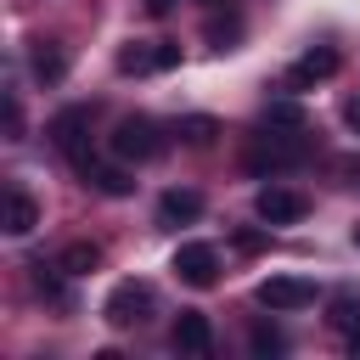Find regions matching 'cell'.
I'll return each mask as SVG.
<instances>
[{
    "mask_svg": "<svg viewBox=\"0 0 360 360\" xmlns=\"http://www.w3.org/2000/svg\"><path fill=\"white\" fill-rule=\"evenodd\" d=\"M79 174H84V186H90V191H101V197H129V186H135L124 169H112V163H96V158H90Z\"/></svg>",
    "mask_w": 360,
    "mask_h": 360,
    "instance_id": "obj_12",
    "label": "cell"
},
{
    "mask_svg": "<svg viewBox=\"0 0 360 360\" xmlns=\"http://www.w3.org/2000/svg\"><path fill=\"white\" fill-rule=\"evenodd\" d=\"M169 270H174L186 287H214V281H219V253H214L208 242H180Z\"/></svg>",
    "mask_w": 360,
    "mask_h": 360,
    "instance_id": "obj_5",
    "label": "cell"
},
{
    "mask_svg": "<svg viewBox=\"0 0 360 360\" xmlns=\"http://www.w3.org/2000/svg\"><path fill=\"white\" fill-rule=\"evenodd\" d=\"M158 152H163V135H158V124L146 112H129V118L112 124V158L118 163H146Z\"/></svg>",
    "mask_w": 360,
    "mask_h": 360,
    "instance_id": "obj_1",
    "label": "cell"
},
{
    "mask_svg": "<svg viewBox=\"0 0 360 360\" xmlns=\"http://www.w3.org/2000/svg\"><path fill=\"white\" fill-rule=\"evenodd\" d=\"M51 270H56V264H51ZM51 270H45V264H34V287H39V292H45L51 304H62V281H56Z\"/></svg>",
    "mask_w": 360,
    "mask_h": 360,
    "instance_id": "obj_19",
    "label": "cell"
},
{
    "mask_svg": "<svg viewBox=\"0 0 360 360\" xmlns=\"http://www.w3.org/2000/svg\"><path fill=\"white\" fill-rule=\"evenodd\" d=\"M248 349H253V354H281L287 338H281L276 326H253V332H248Z\"/></svg>",
    "mask_w": 360,
    "mask_h": 360,
    "instance_id": "obj_17",
    "label": "cell"
},
{
    "mask_svg": "<svg viewBox=\"0 0 360 360\" xmlns=\"http://www.w3.org/2000/svg\"><path fill=\"white\" fill-rule=\"evenodd\" d=\"M332 321H338V326H343V332H349V349H354V354H360V304H349V298H343V304H338V315H332Z\"/></svg>",
    "mask_w": 360,
    "mask_h": 360,
    "instance_id": "obj_18",
    "label": "cell"
},
{
    "mask_svg": "<svg viewBox=\"0 0 360 360\" xmlns=\"http://www.w3.org/2000/svg\"><path fill=\"white\" fill-rule=\"evenodd\" d=\"M180 62V45H169V39H129L124 51H118V73H169Z\"/></svg>",
    "mask_w": 360,
    "mask_h": 360,
    "instance_id": "obj_3",
    "label": "cell"
},
{
    "mask_svg": "<svg viewBox=\"0 0 360 360\" xmlns=\"http://www.w3.org/2000/svg\"><path fill=\"white\" fill-rule=\"evenodd\" d=\"M141 6H146L152 17H163V11H174V0H141Z\"/></svg>",
    "mask_w": 360,
    "mask_h": 360,
    "instance_id": "obj_23",
    "label": "cell"
},
{
    "mask_svg": "<svg viewBox=\"0 0 360 360\" xmlns=\"http://www.w3.org/2000/svg\"><path fill=\"white\" fill-rule=\"evenodd\" d=\"M84 135H90V107H62V112L51 118V141H56V152H62L73 169H84V163H90Z\"/></svg>",
    "mask_w": 360,
    "mask_h": 360,
    "instance_id": "obj_2",
    "label": "cell"
},
{
    "mask_svg": "<svg viewBox=\"0 0 360 360\" xmlns=\"http://www.w3.org/2000/svg\"><path fill=\"white\" fill-rule=\"evenodd\" d=\"M253 214H259L264 225H292V219L309 214V197L292 191V186H264V191L253 197Z\"/></svg>",
    "mask_w": 360,
    "mask_h": 360,
    "instance_id": "obj_7",
    "label": "cell"
},
{
    "mask_svg": "<svg viewBox=\"0 0 360 360\" xmlns=\"http://www.w3.org/2000/svg\"><path fill=\"white\" fill-rule=\"evenodd\" d=\"M354 180H360V163H354Z\"/></svg>",
    "mask_w": 360,
    "mask_h": 360,
    "instance_id": "obj_26",
    "label": "cell"
},
{
    "mask_svg": "<svg viewBox=\"0 0 360 360\" xmlns=\"http://www.w3.org/2000/svg\"><path fill=\"white\" fill-rule=\"evenodd\" d=\"M208 39H214V45L225 51V45L236 39V22H231V17H225V22H208Z\"/></svg>",
    "mask_w": 360,
    "mask_h": 360,
    "instance_id": "obj_20",
    "label": "cell"
},
{
    "mask_svg": "<svg viewBox=\"0 0 360 360\" xmlns=\"http://www.w3.org/2000/svg\"><path fill=\"white\" fill-rule=\"evenodd\" d=\"M338 73V51L332 45H309L292 68H287V90H309V84H326Z\"/></svg>",
    "mask_w": 360,
    "mask_h": 360,
    "instance_id": "obj_8",
    "label": "cell"
},
{
    "mask_svg": "<svg viewBox=\"0 0 360 360\" xmlns=\"http://www.w3.org/2000/svg\"><path fill=\"white\" fill-rule=\"evenodd\" d=\"M354 248H360V225H354Z\"/></svg>",
    "mask_w": 360,
    "mask_h": 360,
    "instance_id": "obj_25",
    "label": "cell"
},
{
    "mask_svg": "<svg viewBox=\"0 0 360 360\" xmlns=\"http://www.w3.org/2000/svg\"><path fill=\"white\" fill-rule=\"evenodd\" d=\"M101 315H107L112 326H141V321L152 315V287H146V281H118V287L107 292Z\"/></svg>",
    "mask_w": 360,
    "mask_h": 360,
    "instance_id": "obj_4",
    "label": "cell"
},
{
    "mask_svg": "<svg viewBox=\"0 0 360 360\" xmlns=\"http://www.w3.org/2000/svg\"><path fill=\"white\" fill-rule=\"evenodd\" d=\"M264 129H276V135H298L304 129V112L292 107V101H276V107H264V118H259Z\"/></svg>",
    "mask_w": 360,
    "mask_h": 360,
    "instance_id": "obj_15",
    "label": "cell"
},
{
    "mask_svg": "<svg viewBox=\"0 0 360 360\" xmlns=\"http://www.w3.org/2000/svg\"><path fill=\"white\" fill-rule=\"evenodd\" d=\"M96 264H101V248H96V242H68V248L56 253V270H62V276H90Z\"/></svg>",
    "mask_w": 360,
    "mask_h": 360,
    "instance_id": "obj_14",
    "label": "cell"
},
{
    "mask_svg": "<svg viewBox=\"0 0 360 360\" xmlns=\"http://www.w3.org/2000/svg\"><path fill=\"white\" fill-rule=\"evenodd\" d=\"M236 248H242V253H253V248H264V236H259V231H242V236H236Z\"/></svg>",
    "mask_w": 360,
    "mask_h": 360,
    "instance_id": "obj_22",
    "label": "cell"
},
{
    "mask_svg": "<svg viewBox=\"0 0 360 360\" xmlns=\"http://www.w3.org/2000/svg\"><path fill=\"white\" fill-rule=\"evenodd\" d=\"M270 315H287V309H304V304H315V281H304V276H270V281H259V292H253Z\"/></svg>",
    "mask_w": 360,
    "mask_h": 360,
    "instance_id": "obj_6",
    "label": "cell"
},
{
    "mask_svg": "<svg viewBox=\"0 0 360 360\" xmlns=\"http://www.w3.org/2000/svg\"><path fill=\"white\" fill-rule=\"evenodd\" d=\"M197 6H208V11H214V6H225V0H197Z\"/></svg>",
    "mask_w": 360,
    "mask_h": 360,
    "instance_id": "obj_24",
    "label": "cell"
},
{
    "mask_svg": "<svg viewBox=\"0 0 360 360\" xmlns=\"http://www.w3.org/2000/svg\"><path fill=\"white\" fill-rule=\"evenodd\" d=\"M0 225H6V236H28V231L39 225V202H34L22 186H11L6 202H0Z\"/></svg>",
    "mask_w": 360,
    "mask_h": 360,
    "instance_id": "obj_9",
    "label": "cell"
},
{
    "mask_svg": "<svg viewBox=\"0 0 360 360\" xmlns=\"http://www.w3.org/2000/svg\"><path fill=\"white\" fill-rule=\"evenodd\" d=\"M197 214H202V197L186 191V186H174V191L158 197V225H191Z\"/></svg>",
    "mask_w": 360,
    "mask_h": 360,
    "instance_id": "obj_11",
    "label": "cell"
},
{
    "mask_svg": "<svg viewBox=\"0 0 360 360\" xmlns=\"http://www.w3.org/2000/svg\"><path fill=\"white\" fill-rule=\"evenodd\" d=\"M28 68H34V79L56 84V79L68 73V56H62V45H56V39H34V51H28Z\"/></svg>",
    "mask_w": 360,
    "mask_h": 360,
    "instance_id": "obj_13",
    "label": "cell"
},
{
    "mask_svg": "<svg viewBox=\"0 0 360 360\" xmlns=\"http://www.w3.org/2000/svg\"><path fill=\"white\" fill-rule=\"evenodd\" d=\"M174 135H180L186 146H208V141L219 135V124H214L208 112H191V118H180V124H174Z\"/></svg>",
    "mask_w": 360,
    "mask_h": 360,
    "instance_id": "obj_16",
    "label": "cell"
},
{
    "mask_svg": "<svg viewBox=\"0 0 360 360\" xmlns=\"http://www.w3.org/2000/svg\"><path fill=\"white\" fill-rule=\"evenodd\" d=\"M174 349H180V354H208V349H214V326H208V315L180 309V321H174Z\"/></svg>",
    "mask_w": 360,
    "mask_h": 360,
    "instance_id": "obj_10",
    "label": "cell"
},
{
    "mask_svg": "<svg viewBox=\"0 0 360 360\" xmlns=\"http://www.w3.org/2000/svg\"><path fill=\"white\" fill-rule=\"evenodd\" d=\"M343 124H349V129H360V96H349V101H343Z\"/></svg>",
    "mask_w": 360,
    "mask_h": 360,
    "instance_id": "obj_21",
    "label": "cell"
}]
</instances>
